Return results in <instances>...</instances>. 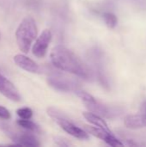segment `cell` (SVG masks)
<instances>
[{"label": "cell", "mask_w": 146, "mask_h": 147, "mask_svg": "<svg viewBox=\"0 0 146 147\" xmlns=\"http://www.w3.org/2000/svg\"><path fill=\"white\" fill-rule=\"evenodd\" d=\"M0 93L3 94L6 98L13 102H19L21 100V96L17 89L9 80H8L1 73H0Z\"/></svg>", "instance_id": "6"}, {"label": "cell", "mask_w": 146, "mask_h": 147, "mask_svg": "<svg viewBox=\"0 0 146 147\" xmlns=\"http://www.w3.org/2000/svg\"><path fill=\"white\" fill-rule=\"evenodd\" d=\"M139 112H141V113L146 115V101L142 102V104L140 106V111Z\"/></svg>", "instance_id": "17"}, {"label": "cell", "mask_w": 146, "mask_h": 147, "mask_svg": "<svg viewBox=\"0 0 146 147\" xmlns=\"http://www.w3.org/2000/svg\"><path fill=\"white\" fill-rule=\"evenodd\" d=\"M16 114L21 119H30L33 115V111L29 108H20L16 110Z\"/></svg>", "instance_id": "15"}, {"label": "cell", "mask_w": 146, "mask_h": 147, "mask_svg": "<svg viewBox=\"0 0 146 147\" xmlns=\"http://www.w3.org/2000/svg\"><path fill=\"white\" fill-rule=\"evenodd\" d=\"M86 108L89 110V112H92L94 114H96L102 117H107V118H110L114 116L115 115L119 114L118 111H116L115 109L98 102L96 99L94 102H85L84 103Z\"/></svg>", "instance_id": "7"}, {"label": "cell", "mask_w": 146, "mask_h": 147, "mask_svg": "<svg viewBox=\"0 0 146 147\" xmlns=\"http://www.w3.org/2000/svg\"><path fill=\"white\" fill-rule=\"evenodd\" d=\"M124 125L129 129H139L146 127V115L141 112L136 115H129L125 118Z\"/></svg>", "instance_id": "10"}, {"label": "cell", "mask_w": 146, "mask_h": 147, "mask_svg": "<svg viewBox=\"0 0 146 147\" xmlns=\"http://www.w3.org/2000/svg\"><path fill=\"white\" fill-rule=\"evenodd\" d=\"M17 146H40V144L38 140L32 134H19L15 140Z\"/></svg>", "instance_id": "12"}, {"label": "cell", "mask_w": 146, "mask_h": 147, "mask_svg": "<svg viewBox=\"0 0 146 147\" xmlns=\"http://www.w3.org/2000/svg\"><path fill=\"white\" fill-rule=\"evenodd\" d=\"M83 115L85 118V120L87 121H89L90 124L96 126V127L102 128L105 131L111 132L107 122L103 120V118L102 116H100L96 114H94L92 112H84V113H83Z\"/></svg>", "instance_id": "11"}, {"label": "cell", "mask_w": 146, "mask_h": 147, "mask_svg": "<svg viewBox=\"0 0 146 147\" xmlns=\"http://www.w3.org/2000/svg\"><path fill=\"white\" fill-rule=\"evenodd\" d=\"M37 26L34 18L28 16L21 22L15 31V40L19 49L22 53H28L37 37Z\"/></svg>", "instance_id": "2"}, {"label": "cell", "mask_w": 146, "mask_h": 147, "mask_svg": "<svg viewBox=\"0 0 146 147\" xmlns=\"http://www.w3.org/2000/svg\"><path fill=\"white\" fill-rule=\"evenodd\" d=\"M102 18L104 20L105 24L109 28H114L118 23V18L117 16L112 13V12H105L102 15Z\"/></svg>", "instance_id": "14"}, {"label": "cell", "mask_w": 146, "mask_h": 147, "mask_svg": "<svg viewBox=\"0 0 146 147\" xmlns=\"http://www.w3.org/2000/svg\"><path fill=\"white\" fill-rule=\"evenodd\" d=\"M19 127L28 130V131H30L32 133H36V134H40L41 132L40 127L35 124L34 122L29 121V119H21V120H18L17 122Z\"/></svg>", "instance_id": "13"}, {"label": "cell", "mask_w": 146, "mask_h": 147, "mask_svg": "<svg viewBox=\"0 0 146 147\" xmlns=\"http://www.w3.org/2000/svg\"><path fill=\"white\" fill-rule=\"evenodd\" d=\"M52 65L59 70L75 74L84 79H90L93 77L89 67L72 51L63 46H56L50 54Z\"/></svg>", "instance_id": "1"}, {"label": "cell", "mask_w": 146, "mask_h": 147, "mask_svg": "<svg viewBox=\"0 0 146 147\" xmlns=\"http://www.w3.org/2000/svg\"><path fill=\"white\" fill-rule=\"evenodd\" d=\"M10 113L7 109L3 106H0V119L3 120H9L10 119Z\"/></svg>", "instance_id": "16"}, {"label": "cell", "mask_w": 146, "mask_h": 147, "mask_svg": "<svg viewBox=\"0 0 146 147\" xmlns=\"http://www.w3.org/2000/svg\"><path fill=\"white\" fill-rule=\"evenodd\" d=\"M14 62L20 68L32 73H37L40 71V66L30 58L23 54H16L14 56Z\"/></svg>", "instance_id": "8"}, {"label": "cell", "mask_w": 146, "mask_h": 147, "mask_svg": "<svg viewBox=\"0 0 146 147\" xmlns=\"http://www.w3.org/2000/svg\"><path fill=\"white\" fill-rule=\"evenodd\" d=\"M83 128L89 134H91V135H93V136H95L100 140H102L108 146H124V144L121 142V140H120L114 135H113L111 132H108V131H105L102 128L89 127V126H84Z\"/></svg>", "instance_id": "5"}, {"label": "cell", "mask_w": 146, "mask_h": 147, "mask_svg": "<svg viewBox=\"0 0 146 147\" xmlns=\"http://www.w3.org/2000/svg\"><path fill=\"white\" fill-rule=\"evenodd\" d=\"M47 82L51 87L60 91H71V90L75 91L77 89L73 82L63 78H59V77L49 78Z\"/></svg>", "instance_id": "9"}, {"label": "cell", "mask_w": 146, "mask_h": 147, "mask_svg": "<svg viewBox=\"0 0 146 147\" xmlns=\"http://www.w3.org/2000/svg\"><path fill=\"white\" fill-rule=\"evenodd\" d=\"M52 40V33L49 29H45L39 37H37L35 42L32 47L33 54L37 58H43L46 56L48 46Z\"/></svg>", "instance_id": "4"}, {"label": "cell", "mask_w": 146, "mask_h": 147, "mask_svg": "<svg viewBox=\"0 0 146 147\" xmlns=\"http://www.w3.org/2000/svg\"><path fill=\"white\" fill-rule=\"evenodd\" d=\"M57 124L67 134L73 136L74 138L79 139V140H88L89 138V134L81 127H78L74 123H72L71 121H69L65 115L53 118Z\"/></svg>", "instance_id": "3"}]
</instances>
